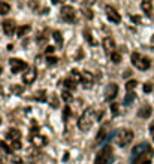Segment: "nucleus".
Wrapping results in <instances>:
<instances>
[{
    "mask_svg": "<svg viewBox=\"0 0 154 164\" xmlns=\"http://www.w3.org/2000/svg\"><path fill=\"white\" fill-rule=\"evenodd\" d=\"M2 72H3V67H2V66H0V75H2Z\"/></svg>",
    "mask_w": 154,
    "mask_h": 164,
    "instance_id": "49530a36",
    "label": "nucleus"
},
{
    "mask_svg": "<svg viewBox=\"0 0 154 164\" xmlns=\"http://www.w3.org/2000/svg\"><path fill=\"white\" fill-rule=\"evenodd\" d=\"M51 100H53V107H58V99L55 94H51Z\"/></svg>",
    "mask_w": 154,
    "mask_h": 164,
    "instance_id": "4c0bfd02",
    "label": "nucleus"
},
{
    "mask_svg": "<svg viewBox=\"0 0 154 164\" xmlns=\"http://www.w3.org/2000/svg\"><path fill=\"white\" fill-rule=\"evenodd\" d=\"M114 160V155H112V148L111 146H105L96 157L94 160V164H111Z\"/></svg>",
    "mask_w": 154,
    "mask_h": 164,
    "instance_id": "7ed1b4c3",
    "label": "nucleus"
},
{
    "mask_svg": "<svg viewBox=\"0 0 154 164\" xmlns=\"http://www.w3.org/2000/svg\"><path fill=\"white\" fill-rule=\"evenodd\" d=\"M93 82H94L93 75H91L90 72H84V75H82V81H81L82 87L89 90V88H91V87H93Z\"/></svg>",
    "mask_w": 154,
    "mask_h": 164,
    "instance_id": "2eb2a0df",
    "label": "nucleus"
},
{
    "mask_svg": "<svg viewBox=\"0 0 154 164\" xmlns=\"http://www.w3.org/2000/svg\"><path fill=\"white\" fill-rule=\"evenodd\" d=\"M151 113H153V109H151V106H150V105H144V106L138 110V116H139V118H142V120L150 118Z\"/></svg>",
    "mask_w": 154,
    "mask_h": 164,
    "instance_id": "dca6fc26",
    "label": "nucleus"
},
{
    "mask_svg": "<svg viewBox=\"0 0 154 164\" xmlns=\"http://www.w3.org/2000/svg\"><path fill=\"white\" fill-rule=\"evenodd\" d=\"M53 37H54V40L57 42V45H58V46H61V45H63V37H61V33H60V32H57V30H55V32L53 33Z\"/></svg>",
    "mask_w": 154,
    "mask_h": 164,
    "instance_id": "c85d7f7f",
    "label": "nucleus"
},
{
    "mask_svg": "<svg viewBox=\"0 0 154 164\" xmlns=\"http://www.w3.org/2000/svg\"><path fill=\"white\" fill-rule=\"evenodd\" d=\"M136 87H138V82H136L135 79H132V81H129V82L126 84V91H127V92H133Z\"/></svg>",
    "mask_w": 154,
    "mask_h": 164,
    "instance_id": "5701e85b",
    "label": "nucleus"
},
{
    "mask_svg": "<svg viewBox=\"0 0 154 164\" xmlns=\"http://www.w3.org/2000/svg\"><path fill=\"white\" fill-rule=\"evenodd\" d=\"M84 37H85V40L89 42L90 45H96V40L93 39V36H91V32L87 29V30H84Z\"/></svg>",
    "mask_w": 154,
    "mask_h": 164,
    "instance_id": "bb28decb",
    "label": "nucleus"
},
{
    "mask_svg": "<svg viewBox=\"0 0 154 164\" xmlns=\"http://www.w3.org/2000/svg\"><path fill=\"white\" fill-rule=\"evenodd\" d=\"M54 51H55V48H54V46H47V49H45V52H47V57L53 55V54H54Z\"/></svg>",
    "mask_w": 154,
    "mask_h": 164,
    "instance_id": "e433bc0d",
    "label": "nucleus"
},
{
    "mask_svg": "<svg viewBox=\"0 0 154 164\" xmlns=\"http://www.w3.org/2000/svg\"><path fill=\"white\" fill-rule=\"evenodd\" d=\"M36 76H37L36 69H29L27 72H24V75H23V82H24V84H27V85H30V84H33V82H35Z\"/></svg>",
    "mask_w": 154,
    "mask_h": 164,
    "instance_id": "4468645a",
    "label": "nucleus"
},
{
    "mask_svg": "<svg viewBox=\"0 0 154 164\" xmlns=\"http://www.w3.org/2000/svg\"><path fill=\"white\" fill-rule=\"evenodd\" d=\"M11 11V6L5 2H0V15H6Z\"/></svg>",
    "mask_w": 154,
    "mask_h": 164,
    "instance_id": "cd10ccee",
    "label": "nucleus"
},
{
    "mask_svg": "<svg viewBox=\"0 0 154 164\" xmlns=\"http://www.w3.org/2000/svg\"><path fill=\"white\" fill-rule=\"evenodd\" d=\"M130 18H132V21H133V22H136V24H139V22H141V16L139 15H132Z\"/></svg>",
    "mask_w": 154,
    "mask_h": 164,
    "instance_id": "79ce46f5",
    "label": "nucleus"
},
{
    "mask_svg": "<svg viewBox=\"0 0 154 164\" xmlns=\"http://www.w3.org/2000/svg\"><path fill=\"white\" fill-rule=\"evenodd\" d=\"M102 45H103V49H105L106 54L111 55L112 52H115V42H114V39H111V37H105L103 42H102Z\"/></svg>",
    "mask_w": 154,
    "mask_h": 164,
    "instance_id": "f8f14e48",
    "label": "nucleus"
},
{
    "mask_svg": "<svg viewBox=\"0 0 154 164\" xmlns=\"http://www.w3.org/2000/svg\"><path fill=\"white\" fill-rule=\"evenodd\" d=\"M111 61H112L114 64H118V63L121 61V55H120V52H112V54H111Z\"/></svg>",
    "mask_w": 154,
    "mask_h": 164,
    "instance_id": "2f4dec72",
    "label": "nucleus"
},
{
    "mask_svg": "<svg viewBox=\"0 0 154 164\" xmlns=\"http://www.w3.org/2000/svg\"><path fill=\"white\" fill-rule=\"evenodd\" d=\"M150 131H151V134H154V121L150 124Z\"/></svg>",
    "mask_w": 154,
    "mask_h": 164,
    "instance_id": "c03bdc74",
    "label": "nucleus"
},
{
    "mask_svg": "<svg viewBox=\"0 0 154 164\" xmlns=\"http://www.w3.org/2000/svg\"><path fill=\"white\" fill-rule=\"evenodd\" d=\"M30 29H32V27H30L29 24H26V26H19V27L17 29V36H18V37L26 36V34L30 32Z\"/></svg>",
    "mask_w": 154,
    "mask_h": 164,
    "instance_id": "412c9836",
    "label": "nucleus"
},
{
    "mask_svg": "<svg viewBox=\"0 0 154 164\" xmlns=\"http://www.w3.org/2000/svg\"><path fill=\"white\" fill-rule=\"evenodd\" d=\"M84 15H85L87 18H89V19H91V18H93V12H91L90 9H85V11H84Z\"/></svg>",
    "mask_w": 154,
    "mask_h": 164,
    "instance_id": "a19ab883",
    "label": "nucleus"
},
{
    "mask_svg": "<svg viewBox=\"0 0 154 164\" xmlns=\"http://www.w3.org/2000/svg\"><path fill=\"white\" fill-rule=\"evenodd\" d=\"M6 139L9 140V142H17V140L21 139V131L18 128H11L6 134Z\"/></svg>",
    "mask_w": 154,
    "mask_h": 164,
    "instance_id": "f3484780",
    "label": "nucleus"
},
{
    "mask_svg": "<svg viewBox=\"0 0 154 164\" xmlns=\"http://www.w3.org/2000/svg\"><path fill=\"white\" fill-rule=\"evenodd\" d=\"M135 92H127V96H126V99H124V105H130L132 102H133V99H135Z\"/></svg>",
    "mask_w": 154,
    "mask_h": 164,
    "instance_id": "72a5a7b5",
    "label": "nucleus"
},
{
    "mask_svg": "<svg viewBox=\"0 0 154 164\" xmlns=\"http://www.w3.org/2000/svg\"><path fill=\"white\" fill-rule=\"evenodd\" d=\"M11 91L14 92L15 96H19V94H23L24 87H23V85H18V84H15V85H12V87H11Z\"/></svg>",
    "mask_w": 154,
    "mask_h": 164,
    "instance_id": "393cba45",
    "label": "nucleus"
},
{
    "mask_svg": "<svg viewBox=\"0 0 154 164\" xmlns=\"http://www.w3.org/2000/svg\"><path fill=\"white\" fill-rule=\"evenodd\" d=\"M151 161H153V151L145 152V154L133 158V163L135 164H151Z\"/></svg>",
    "mask_w": 154,
    "mask_h": 164,
    "instance_id": "ddd939ff",
    "label": "nucleus"
},
{
    "mask_svg": "<svg viewBox=\"0 0 154 164\" xmlns=\"http://www.w3.org/2000/svg\"><path fill=\"white\" fill-rule=\"evenodd\" d=\"M105 12H106V16H108V19L111 21V22H114V24H118V22L121 21V16H120V14L117 12V9L115 8H112V6H105Z\"/></svg>",
    "mask_w": 154,
    "mask_h": 164,
    "instance_id": "1a4fd4ad",
    "label": "nucleus"
},
{
    "mask_svg": "<svg viewBox=\"0 0 154 164\" xmlns=\"http://www.w3.org/2000/svg\"><path fill=\"white\" fill-rule=\"evenodd\" d=\"M33 99H35V100H37V102H40V103L47 102V91H43V90L36 91L35 94H33Z\"/></svg>",
    "mask_w": 154,
    "mask_h": 164,
    "instance_id": "aec40b11",
    "label": "nucleus"
},
{
    "mask_svg": "<svg viewBox=\"0 0 154 164\" xmlns=\"http://www.w3.org/2000/svg\"><path fill=\"white\" fill-rule=\"evenodd\" d=\"M0 149H2L5 154H8V155H11V154H12V148H11V146H8L5 142H0Z\"/></svg>",
    "mask_w": 154,
    "mask_h": 164,
    "instance_id": "c756f323",
    "label": "nucleus"
},
{
    "mask_svg": "<svg viewBox=\"0 0 154 164\" xmlns=\"http://www.w3.org/2000/svg\"><path fill=\"white\" fill-rule=\"evenodd\" d=\"M9 64H11V70H12L14 75L18 73V72H23V70H29L27 63H24L23 60H19V58H11Z\"/></svg>",
    "mask_w": 154,
    "mask_h": 164,
    "instance_id": "39448f33",
    "label": "nucleus"
},
{
    "mask_svg": "<svg viewBox=\"0 0 154 164\" xmlns=\"http://www.w3.org/2000/svg\"><path fill=\"white\" fill-rule=\"evenodd\" d=\"M0 122H2V120H0Z\"/></svg>",
    "mask_w": 154,
    "mask_h": 164,
    "instance_id": "09e8293b",
    "label": "nucleus"
},
{
    "mask_svg": "<svg viewBox=\"0 0 154 164\" xmlns=\"http://www.w3.org/2000/svg\"><path fill=\"white\" fill-rule=\"evenodd\" d=\"M153 140H154V134H153Z\"/></svg>",
    "mask_w": 154,
    "mask_h": 164,
    "instance_id": "de8ad7c7",
    "label": "nucleus"
},
{
    "mask_svg": "<svg viewBox=\"0 0 154 164\" xmlns=\"http://www.w3.org/2000/svg\"><path fill=\"white\" fill-rule=\"evenodd\" d=\"M72 79H73L75 82H81V81H82V75L78 72V70L73 69V70H72Z\"/></svg>",
    "mask_w": 154,
    "mask_h": 164,
    "instance_id": "7c9ffc66",
    "label": "nucleus"
},
{
    "mask_svg": "<svg viewBox=\"0 0 154 164\" xmlns=\"http://www.w3.org/2000/svg\"><path fill=\"white\" fill-rule=\"evenodd\" d=\"M63 160H64V161H68V160H69V154H68V152L64 154V158H63Z\"/></svg>",
    "mask_w": 154,
    "mask_h": 164,
    "instance_id": "a18cd8bd",
    "label": "nucleus"
},
{
    "mask_svg": "<svg viewBox=\"0 0 154 164\" xmlns=\"http://www.w3.org/2000/svg\"><path fill=\"white\" fill-rule=\"evenodd\" d=\"M61 97H63V100H64L66 103H71V102L73 100V97H72V92H71V91H68V90H63V92H61Z\"/></svg>",
    "mask_w": 154,
    "mask_h": 164,
    "instance_id": "a878e982",
    "label": "nucleus"
},
{
    "mask_svg": "<svg viewBox=\"0 0 154 164\" xmlns=\"http://www.w3.org/2000/svg\"><path fill=\"white\" fill-rule=\"evenodd\" d=\"M132 140H133V131L130 128H123V130H118L117 134H115V142L120 148H126Z\"/></svg>",
    "mask_w": 154,
    "mask_h": 164,
    "instance_id": "f03ea898",
    "label": "nucleus"
},
{
    "mask_svg": "<svg viewBox=\"0 0 154 164\" xmlns=\"http://www.w3.org/2000/svg\"><path fill=\"white\" fill-rule=\"evenodd\" d=\"M61 84H63V87L68 90V91H72V90H75L76 88V82L72 79V78H68V79H64V81H61Z\"/></svg>",
    "mask_w": 154,
    "mask_h": 164,
    "instance_id": "6ab92c4d",
    "label": "nucleus"
},
{
    "mask_svg": "<svg viewBox=\"0 0 154 164\" xmlns=\"http://www.w3.org/2000/svg\"><path fill=\"white\" fill-rule=\"evenodd\" d=\"M117 94H118V85L117 84H109L106 88H105V100L106 102H111V100H114L115 97H117Z\"/></svg>",
    "mask_w": 154,
    "mask_h": 164,
    "instance_id": "0eeeda50",
    "label": "nucleus"
},
{
    "mask_svg": "<svg viewBox=\"0 0 154 164\" xmlns=\"http://www.w3.org/2000/svg\"><path fill=\"white\" fill-rule=\"evenodd\" d=\"M109 131H111V124H109V122H106V124H103L100 127V130H99V133L96 136V143L97 145H100V143L105 142L106 137H108V134H109Z\"/></svg>",
    "mask_w": 154,
    "mask_h": 164,
    "instance_id": "6e6552de",
    "label": "nucleus"
},
{
    "mask_svg": "<svg viewBox=\"0 0 154 164\" xmlns=\"http://www.w3.org/2000/svg\"><path fill=\"white\" fill-rule=\"evenodd\" d=\"M58 61V58L55 57V55H50V57H47V63L48 64H55Z\"/></svg>",
    "mask_w": 154,
    "mask_h": 164,
    "instance_id": "c9c22d12",
    "label": "nucleus"
},
{
    "mask_svg": "<svg viewBox=\"0 0 154 164\" xmlns=\"http://www.w3.org/2000/svg\"><path fill=\"white\" fill-rule=\"evenodd\" d=\"M47 137L45 136H40V134H35V136H32V143L35 145V146H45L47 145Z\"/></svg>",
    "mask_w": 154,
    "mask_h": 164,
    "instance_id": "a211bd4d",
    "label": "nucleus"
},
{
    "mask_svg": "<svg viewBox=\"0 0 154 164\" xmlns=\"http://www.w3.org/2000/svg\"><path fill=\"white\" fill-rule=\"evenodd\" d=\"M150 151H153L151 146H150L147 142H142V143H139V145H136V146L133 148V151H132V155H133V158H136V157H139V155H142V154H145V152H150Z\"/></svg>",
    "mask_w": 154,
    "mask_h": 164,
    "instance_id": "9d476101",
    "label": "nucleus"
},
{
    "mask_svg": "<svg viewBox=\"0 0 154 164\" xmlns=\"http://www.w3.org/2000/svg\"><path fill=\"white\" fill-rule=\"evenodd\" d=\"M118 107H120V105H118V103H112V105H111V110H112V113H114V115H117V113H118Z\"/></svg>",
    "mask_w": 154,
    "mask_h": 164,
    "instance_id": "58836bf2",
    "label": "nucleus"
},
{
    "mask_svg": "<svg viewBox=\"0 0 154 164\" xmlns=\"http://www.w3.org/2000/svg\"><path fill=\"white\" fill-rule=\"evenodd\" d=\"M94 120H97V113L93 107H89L87 110L82 112V115L79 116L78 120V128L81 131H89L94 122Z\"/></svg>",
    "mask_w": 154,
    "mask_h": 164,
    "instance_id": "f257e3e1",
    "label": "nucleus"
},
{
    "mask_svg": "<svg viewBox=\"0 0 154 164\" xmlns=\"http://www.w3.org/2000/svg\"><path fill=\"white\" fill-rule=\"evenodd\" d=\"M48 34H50V30H45L40 36H37V43H39V45H43V43L48 40V37H50Z\"/></svg>",
    "mask_w": 154,
    "mask_h": 164,
    "instance_id": "b1692460",
    "label": "nucleus"
},
{
    "mask_svg": "<svg viewBox=\"0 0 154 164\" xmlns=\"http://www.w3.org/2000/svg\"><path fill=\"white\" fill-rule=\"evenodd\" d=\"M12 163H17V164H23V161H21V158H18V157H14V158H12Z\"/></svg>",
    "mask_w": 154,
    "mask_h": 164,
    "instance_id": "37998d69",
    "label": "nucleus"
},
{
    "mask_svg": "<svg viewBox=\"0 0 154 164\" xmlns=\"http://www.w3.org/2000/svg\"><path fill=\"white\" fill-rule=\"evenodd\" d=\"M61 18H63L66 22H73L75 18H76L75 9H73L72 6H69V5L63 6V8H61Z\"/></svg>",
    "mask_w": 154,
    "mask_h": 164,
    "instance_id": "423d86ee",
    "label": "nucleus"
},
{
    "mask_svg": "<svg viewBox=\"0 0 154 164\" xmlns=\"http://www.w3.org/2000/svg\"><path fill=\"white\" fill-rule=\"evenodd\" d=\"M153 91V85L150 84V82H147L145 85H144V92H151Z\"/></svg>",
    "mask_w": 154,
    "mask_h": 164,
    "instance_id": "ea45409f",
    "label": "nucleus"
},
{
    "mask_svg": "<svg viewBox=\"0 0 154 164\" xmlns=\"http://www.w3.org/2000/svg\"><path fill=\"white\" fill-rule=\"evenodd\" d=\"M11 148H12V151H19L23 148V145H21L19 140H17V142H11Z\"/></svg>",
    "mask_w": 154,
    "mask_h": 164,
    "instance_id": "f704fd0d",
    "label": "nucleus"
},
{
    "mask_svg": "<svg viewBox=\"0 0 154 164\" xmlns=\"http://www.w3.org/2000/svg\"><path fill=\"white\" fill-rule=\"evenodd\" d=\"M141 8H142V11L147 15H151V11H153V3L151 2H142L141 3Z\"/></svg>",
    "mask_w": 154,
    "mask_h": 164,
    "instance_id": "4be33fe9",
    "label": "nucleus"
},
{
    "mask_svg": "<svg viewBox=\"0 0 154 164\" xmlns=\"http://www.w3.org/2000/svg\"><path fill=\"white\" fill-rule=\"evenodd\" d=\"M132 64H133L135 67H138L139 70H147L151 66V61L147 57H142L141 54L133 52V54H132Z\"/></svg>",
    "mask_w": 154,
    "mask_h": 164,
    "instance_id": "20e7f679",
    "label": "nucleus"
},
{
    "mask_svg": "<svg viewBox=\"0 0 154 164\" xmlns=\"http://www.w3.org/2000/svg\"><path fill=\"white\" fill-rule=\"evenodd\" d=\"M2 29H3V32H5L8 36H12L14 32H15L18 27L15 26V21H14V19H6V21L2 22Z\"/></svg>",
    "mask_w": 154,
    "mask_h": 164,
    "instance_id": "9b49d317",
    "label": "nucleus"
},
{
    "mask_svg": "<svg viewBox=\"0 0 154 164\" xmlns=\"http://www.w3.org/2000/svg\"><path fill=\"white\" fill-rule=\"evenodd\" d=\"M71 107L69 106H64L63 107V121H68V118H69V116H71Z\"/></svg>",
    "mask_w": 154,
    "mask_h": 164,
    "instance_id": "473e14b6",
    "label": "nucleus"
}]
</instances>
